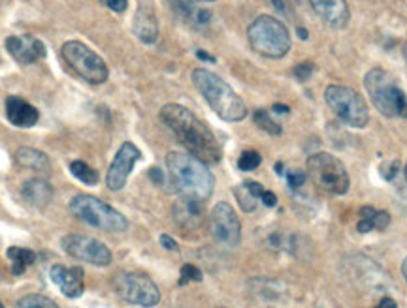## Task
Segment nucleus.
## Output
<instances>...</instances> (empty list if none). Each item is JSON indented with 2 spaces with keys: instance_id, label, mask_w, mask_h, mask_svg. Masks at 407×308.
<instances>
[{
  "instance_id": "nucleus-22",
  "label": "nucleus",
  "mask_w": 407,
  "mask_h": 308,
  "mask_svg": "<svg viewBox=\"0 0 407 308\" xmlns=\"http://www.w3.org/2000/svg\"><path fill=\"white\" fill-rule=\"evenodd\" d=\"M16 162H18L21 167H27V169H32V172H51V162L47 158V154L38 150V148L19 147L18 150H16Z\"/></svg>"
},
{
  "instance_id": "nucleus-45",
  "label": "nucleus",
  "mask_w": 407,
  "mask_h": 308,
  "mask_svg": "<svg viewBox=\"0 0 407 308\" xmlns=\"http://www.w3.org/2000/svg\"><path fill=\"white\" fill-rule=\"evenodd\" d=\"M403 57H406V63H407V41H406V46H403Z\"/></svg>"
},
{
  "instance_id": "nucleus-23",
  "label": "nucleus",
  "mask_w": 407,
  "mask_h": 308,
  "mask_svg": "<svg viewBox=\"0 0 407 308\" xmlns=\"http://www.w3.org/2000/svg\"><path fill=\"white\" fill-rule=\"evenodd\" d=\"M8 259L12 262V273L16 276L25 273V269L32 265L36 262V254L32 250H27V248H19V246H12L8 248Z\"/></svg>"
},
{
  "instance_id": "nucleus-13",
  "label": "nucleus",
  "mask_w": 407,
  "mask_h": 308,
  "mask_svg": "<svg viewBox=\"0 0 407 308\" xmlns=\"http://www.w3.org/2000/svg\"><path fill=\"white\" fill-rule=\"evenodd\" d=\"M142 158V153L136 145H132L130 141L123 143L115 154L114 162L108 169V175H106V184L111 192H119V190L125 188L126 181H128V175L134 169V164Z\"/></svg>"
},
{
  "instance_id": "nucleus-46",
  "label": "nucleus",
  "mask_w": 407,
  "mask_h": 308,
  "mask_svg": "<svg viewBox=\"0 0 407 308\" xmlns=\"http://www.w3.org/2000/svg\"><path fill=\"white\" fill-rule=\"evenodd\" d=\"M200 2H213V0H200Z\"/></svg>"
},
{
  "instance_id": "nucleus-11",
  "label": "nucleus",
  "mask_w": 407,
  "mask_h": 308,
  "mask_svg": "<svg viewBox=\"0 0 407 308\" xmlns=\"http://www.w3.org/2000/svg\"><path fill=\"white\" fill-rule=\"evenodd\" d=\"M61 245H63V250L68 256L91 263V265H97V267H106V265L111 263V250L108 246L100 243V240L92 239V237H87V235H64Z\"/></svg>"
},
{
  "instance_id": "nucleus-24",
  "label": "nucleus",
  "mask_w": 407,
  "mask_h": 308,
  "mask_svg": "<svg viewBox=\"0 0 407 308\" xmlns=\"http://www.w3.org/2000/svg\"><path fill=\"white\" fill-rule=\"evenodd\" d=\"M253 120H255V124H257L260 130H264L266 134H269V136H281V124L272 119L268 109H257V111L253 113Z\"/></svg>"
},
{
  "instance_id": "nucleus-29",
  "label": "nucleus",
  "mask_w": 407,
  "mask_h": 308,
  "mask_svg": "<svg viewBox=\"0 0 407 308\" xmlns=\"http://www.w3.org/2000/svg\"><path fill=\"white\" fill-rule=\"evenodd\" d=\"M200 280H202L200 269L195 267V265H190V263H187V265L181 267V278H179V285L189 284V282H200Z\"/></svg>"
},
{
  "instance_id": "nucleus-38",
  "label": "nucleus",
  "mask_w": 407,
  "mask_h": 308,
  "mask_svg": "<svg viewBox=\"0 0 407 308\" xmlns=\"http://www.w3.org/2000/svg\"><path fill=\"white\" fill-rule=\"evenodd\" d=\"M161 245L168 248V250H178V243L170 235H161Z\"/></svg>"
},
{
  "instance_id": "nucleus-44",
  "label": "nucleus",
  "mask_w": 407,
  "mask_h": 308,
  "mask_svg": "<svg viewBox=\"0 0 407 308\" xmlns=\"http://www.w3.org/2000/svg\"><path fill=\"white\" fill-rule=\"evenodd\" d=\"M298 36H300V38H302V40H305V38H308V30H305V29H298Z\"/></svg>"
},
{
  "instance_id": "nucleus-19",
  "label": "nucleus",
  "mask_w": 407,
  "mask_h": 308,
  "mask_svg": "<svg viewBox=\"0 0 407 308\" xmlns=\"http://www.w3.org/2000/svg\"><path fill=\"white\" fill-rule=\"evenodd\" d=\"M174 220H176L181 228L187 229L198 228L202 224V220H204V207H202V201L181 195V198L176 201V205H174Z\"/></svg>"
},
{
  "instance_id": "nucleus-34",
  "label": "nucleus",
  "mask_w": 407,
  "mask_h": 308,
  "mask_svg": "<svg viewBox=\"0 0 407 308\" xmlns=\"http://www.w3.org/2000/svg\"><path fill=\"white\" fill-rule=\"evenodd\" d=\"M104 4L111 10V12H125L126 6H128V0H104Z\"/></svg>"
},
{
  "instance_id": "nucleus-15",
  "label": "nucleus",
  "mask_w": 407,
  "mask_h": 308,
  "mask_svg": "<svg viewBox=\"0 0 407 308\" xmlns=\"http://www.w3.org/2000/svg\"><path fill=\"white\" fill-rule=\"evenodd\" d=\"M53 284L59 285V290L63 291L64 297L75 299L83 295L85 290V274L81 267H64V265H53L49 271Z\"/></svg>"
},
{
  "instance_id": "nucleus-3",
  "label": "nucleus",
  "mask_w": 407,
  "mask_h": 308,
  "mask_svg": "<svg viewBox=\"0 0 407 308\" xmlns=\"http://www.w3.org/2000/svg\"><path fill=\"white\" fill-rule=\"evenodd\" d=\"M190 79L195 83L209 108L226 122H240L247 117V108L243 100L234 92V89L206 68L193 70Z\"/></svg>"
},
{
  "instance_id": "nucleus-6",
  "label": "nucleus",
  "mask_w": 407,
  "mask_h": 308,
  "mask_svg": "<svg viewBox=\"0 0 407 308\" xmlns=\"http://www.w3.org/2000/svg\"><path fill=\"white\" fill-rule=\"evenodd\" d=\"M70 212L74 214L78 220H81L87 226H92L104 231H125L128 228V220H126L119 211H115L114 207L104 203L95 195H74L68 203Z\"/></svg>"
},
{
  "instance_id": "nucleus-40",
  "label": "nucleus",
  "mask_w": 407,
  "mask_h": 308,
  "mask_svg": "<svg viewBox=\"0 0 407 308\" xmlns=\"http://www.w3.org/2000/svg\"><path fill=\"white\" fill-rule=\"evenodd\" d=\"M196 57L200 58V60H207V63H215V57L207 55L206 51H196Z\"/></svg>"
},
{
  "instance_id": "nucleus-1",
  "label": "nucleus",
  "mask_w": 407,
  "mask_h": 308,
  "mask_svg": "<svg viewBox=\"0 0 407 308\" xmlns=\"http://www.w3.org/2000/svg\"><path fill=\"white\" fill-rule=\"evenodd\" d=\"M161 120L189 154L206 164H217L223 156L221 145L213 131L190 109L179 103H168L161 109Z\"/></svg>"
},
{
  "instance_id": "nucleus-21",
  "label": "nucleus",
  "mask_w": 407,
  "mask_h": 308,
  "mask_svg": "<svg viewBox=\"0 0 407 308\" xmlns=\"http://www.w3.org/2000/svg\"><path fill=\"white\" fill-rule=\"evenodd\" d=\"M166 2L178 18L185 19V21H189V23L204 27V25L212 21V12L206 10V8L196 6L193 0H166Z\"/></svg>"
},
{
  "instance_id": "nucleus-41",
  "label": "nucleus",
  "mask_w": 407,
  "mask_h": 308,
  "mask_svg": "<svg viewBox=\"0 0 407 308\" xmlns=\"http://www.w3.org/2000/svg\"><path fill=\"white\" fill-rule=\"evenodd\" d=\"M272 109H274V113H288V111H291V108H288V105H283V103H276Z\"/></svg>"
},
{
  "instance_id": "nucleus-25",
  "label": "nucleus",
  "mask_w": 407,
  "mask_h": 308,
  "mask_svg": "<svg viewBox=\"0 0 407 308\" xmlns=\"http://www.w3.org/2000/svg\"><path fill=\"white\" fill-rule=\"evenodd\" d=\"M70 172H72V175H74L75 179H80L81 183L89 184V186H92V184L98 183V173L92 169L91 166H87L85 162L81 160H75L70 164Z\"/></svg>"
},
{
  "instance_id": "nucleus-12",
  "label": "nucleus",
  "mask_w": 407,
  "mask_h": 308,
  "mask_svg": "<svg viewBox=\"0 0 407 308\" xmlns=\"http://www.w3.org/2000/svg\"><path fill=\"white\" fill-rule=\"evenodd\" d=\"M209 224H212L213 237H215L221 245L230 246V248H236V246L240 245L241 224L240 218H238V214H236V211L232 209L230 203L221 201V203L213 207Z\"/></svg>"
},
{
  "instance_id": "nucleus-5",
  "label": "nucleus",
  "mask_w": 407,
  "mask_h": 308,
  "mask_svg": "<svg viewBox=\"0 0 407 308\" xmlns=\"http://www.w3.org/2000/svg\"><path fill=\"white\" fill-rule=\"evenodd\" d=\"M249 44L258 55L268 58L285 57L291 49V34L279 19L260 15L247 29Z\"/></svg>"
},
{
  "instance_id": "nucleus-16",
  "label": "nucleus",
  "mask_w": 407,
  "mask_h": 308,
  "mask_svg": "<svg viewBox=\"0 0 407 308\" xmlns=\"http://www.w3.org/2000/svg\"><path fill=\"white\" fill-rule=\"evenodd\" d=\"M132 30L144 44H155L159 40V23H157L155 10L147 0L140 2L134 21H132Z\"/></svg>"
},
{
  "instance_id": "nucleus-26",
  "label": "nucleus",
  "mask_w": 407,
  "mask_h": 308,
  "mask_svg": "<svg viewBox=\"0 0 407 308\" xmlns=\"http://www.w3.org/2000/svg\"><path fill=\"white\" fill-rule=\"evenodd\" d=\"M18 308H59L55 302L46 295H38V293H30L19 299Z\"/></svg>"
},
{
  "instance_id": "nucleus-2",
  "label": "nucleus",
  "mask_w": 407,
  "mask_h": 308,
  "mask_svg": "<svg viewBox=\"0 0 407 308\" xmlns=\"http://www.w3.org/2000/svg\"><path fill=\"white\" fill-rule=\"evenodd\" d=\"M166 167L174 188L185 198L204 201L213 194V173L207 169L206 162L198 160L193 154L170 153L166 156Z\"/></svg>"
},
{
  "instance_id": "nucleus-14",
  "label": "nucleus",
  "mask_w": 407,
  "mask_h": 308,
  "mask_svg": "<svg viewBox=\"0 0 407 308\" xmlns=\"http://www.w3.org/2000/svg\"><path fill=\"white\" fill-rule=\"evenodd\" d=\"M6 49L19 64H35L46 57L44 41L30 34H19L6 38Z\"/></svg>"
},
{
  "instance_id": "nucleus-37",
  "label": "nucleus",
  "mask_w": 407,
  "mask_h": 308,
  "mask_svg": "<svg viewBox=\"0 0 407 308\" xmlns=\"http://www.w3.org/2000/svg\"><path fill=\"white\" fill-rule=\"evenodd\" d=\"M150 179L155 184H164V173H162V169H159V167H151Z\"/></svg>"
},
{
  "instance_id": "nucleus-39",
  "label": "nucleus",
  "mask_w": 407,
  "mask_h": 308,
  "mask_svg": "<svg viewBox=\"0 0 407 308\" xmlns=\"http://www.w3.org/2000/svg\"><path fill=\"white\" fill-rule=\"evenodd\" d=\"M375 308H398V304H396L394 299H390V297H384L383 301L379 302V304Z\"/></svg>"
},
{
  "instance_id": "nucleus-4",
  "label": "nucleus",
  "mask_w": 407,
  "mask_h": 308,
  "mask_svg": "<svg viewBox=\"0 0 407 308\" xmlns=\"http://www.w3.org/2000/svg\"><path fill=\"white\" fill-rule=\"evenodd\" d=\"M364 86H366L370 100L373 105L389 119L394 117H407V96L401 91L394 77L381 68L370 70L364 77Z\"/></svg>"
},
{
  "instance_id": "nucleus-32",
  "label": "nucleus",
  "mask_w": 407,
  "mask_h": 308,
  "mask_svg": "<svg viewBox=\"0 0 407 308\" xmlns=\"http://www.w3.org/2000/svg\"><path fill=\"white\" fill-rule=\"evenodd\" d=\"M287 183L293 190H298L304 186L305 183V173L300 169H288L287 172Z\"/></svg>"
},
{
  "instance_id": "nucleus-10",
  "label": "nucleus",
  "mask_w": 407,
  "mask_h": 308,
  "mask_svg": "<svg viewBox=\"0 0 407 308\" xmlns=\"http://www.w3.org/2000/svg\"><path fill=\"white\" fill-rule=\"evenodd\" d=\"M115 293L123 301L138 307H155L161 301V291L150 276L140 273H119L114 278Z\"/></svg>"
},
{
  "instance_id": "nucleus-8",
  "label": "nucleus",
  "mask_w": 407,
  "mask_h": 308,
  "mask_svg": "<svg viewBox=\"0 0 407 308\" xmlns=\"http://www.w3.org/2000/svg\"><path fill=\"white\" fill-rule=\"evenodd\" d=\"M327 103L330 105L336 117L344 120L345 124L353 128H364L370 122V111L364 102V98L349 86L330 85L324 91Z\"/></svg>"
},
{
  "instance_id": "nucleus-7",
  "label": "nucleus",
  "mask_w": 407,
  "mask_h": 308,
  "mask_svg": "<svg viewBox=\"0 0 407 308\" xmlns=\"http://www.w3.org/2000/svg\"><path fill=\"white\" fill-rule=\"evenodd\" d=\"M308 175L319 188L330 194H347L351 186L349 173L344 162L330 153H315L308 158Z\"/></svg>"
},
{
  "instance_id": "nucleus-36",
  "label": "nucleus",
  "mask_w": 407,
  "mask_h": 308,
  "mask_svg": "<svg viewBox=\"0 0 407 308\" xmlns=\"http://www.w3.org/2000/svg\"><path fill=\"white\" fill-rule=\"evenodd\" d=\"M260 200L266 207H276L277 205V198L274 192H268V190H264V194L260 195Z\"/></svg>"
},
{
  "instance_id": "nucleus-48",
  "label": "nucleus",
  "mask_w": 407,
  "mask_h": 308,
  "mask_svg": "<svg viewBox=\"0 0 407 308\" xmlns=\"http://www.w3.org/2000/svg\"><path fill=\"white\" fill-rule=\"evenodd\" d=\"M406 177H407V167H406Z\"/></svg>"
},
{
  "instance_id": "nucleus-27",
  "label": "nucleus",
  "mask_w": 407,
  "mask_h": 308,
  "mask_svg": "<svg viewBox=\"0 0 407 308\" xmlns=\"http://www.w3.org/2000/svg\"><path fill=\"white\" fill-rule=\"evenodd\" d=\"M234 194L236 198H238V201H240L241 209L245 212H251L257 209V198H255L243 184H240L238 188H234Z\"/></svg>"
},
{
  "instance_id": "nucleus-20",
  "label": "nucleus",
  "mask_w": 407,
  "mask_h": 308,
  "mask_svg": "<svg viewBox=\"0 0 407 308\" xmlns=\"http://www.w3.org/2000/svg\"><path fill=\"white\" fill-rule=\"evenodd\" d=\"M53 194H55L53 186L47 183L46 179L42 177L29 179V181L23 184V188H21L23 200L27 201L29 205L36 207V209H44L46 205H49L53 200Z\"/></svg>"
},
{
  "instance_id": "nucleus-9",
  "label": "nucleus",
  "mask_w": 407,
  "mask_h": 308,
  "mask_svg": "<svg viewBox=\"0 0 407 308\" xmlns=\"http://www.w3.org/2000/svg\"><path fill=\"white\" fill-rule=\"evenodd\" d=\"M64 63L80 75L81 79H85L91 85H100L108 79V66L102 60L100 55L92 51L91 47H87L81 41H66L61 49Z\"/></svg>"
},
{
  "instance_id": "nucleus-47",
  "label": "nucleus",
  "mask_w": 407,
  "mask_h": 308,
  "mask_svg": "<svg viewBox=\"0 0 407 308\" xmlns=\"http://www.w3.org/2000/svg\"><path fill=\"white\" fill-rule=\"evenodd\" d=\"M0 308H4V304H2V302H0Z\"/></svg>"
},
{
  "instance_id": "nucleus-17",
  "label": "nucleus",
  "mask_w": 407,
  "mask_h": 308,
  "mask_svg": "<svg viewBox=\"0 0 407 308\" xmlns=\"http://www.w3.org/2000/svg\"><path fill=\"white\" fill-rule=\"evenodd\" d=\"M311 8L332 29H341L349 23V6L345 0H310Z\"/></svg>"
},
{
  "instance_id": "nucleus-33",
  "label": "nucleus",
  "mask_w": 407,
  "mask_h": 308,
  "mask_svg": "<svg viewBox=\"0 0 407 308\" xmlns=\"http://www.w3.org/2000/svg\"><path fill=\"white\" fill-rule=\"evenodd\" d=\"M398 167H400V164H398V162H389L387 166L381 167V175H383L387 181H392V179L398 175Z\"/></svg>"
},
{
  "instance_id": "nucleus-30",
  "label": "nucleus",
  "mask_w": 407,
  "mask_h": 308,
  "mask_svg": "<svg viewBox=\"0 0 407 308\" xmlns=\"http://www.w3.org/2000/svg\"><path fill=\"white\" fill-rule=\"evenodd\" d=\"M373 214H375V209H373V207H370V205L362 207L360 209V222H358V226H356L360 233H367V231H372L373 229V224H372Z\"/></svg>"
},
{
  "instance_id": "nucleus-35",
  "label": "nucleus",
  "mask_w": 407,
  "mask_h": 308,
  "mask_svg": "<svg viewBox=\"0 0 407 308\" xmlns=\"http://www.w3.org/2000/svg\"><path fill=\"white\" fill-rule=\"evenodd\" d=\"M243 186H245V188L249 190V192H251V194L255 195L257 200H260V195L264 194V186L260 183H257V181H245V183H243Z\"/></svg>"
},
{
  "instance_id": "nucleus-28",
  "label": "nucleus",
  "mask_w": 407,
  "mask_h": 308,
  "mask_svg": "<svg viewBox=\"0 0 407 308\" xmlns=\"http://www.w3.org/2000/svg\"><path fill=\"white\" fill-rule=\"evenodd\" d=\"M260 162H262V158H260V154L257 150H245L238 160V167L241 172H253V169H257L260 166Z\"/></svg>"
},
{
  "instance_id": "nucleus-18",
  "label": "nucleus",
  "mask_w": 407,
  "mask_h": 308,
  "mask_svg": "<svg viewBox=\"0 0 407 308\" xmlns=\"http://www.w3.org/2000/svg\"><path fill=\"white\" fill-rule=\"evenodd\" d=\"M6 117L18 128H30L40 120V111L21 96H8Z\"/></svg>"
},
{
  "instance_id": "nucleus-43",
  "label": "nucleus",
  "mask_w": 407,
  "mask_h": 308,
  "mask_svg": "<svg viewBox=\"0 0 407 308\" xmlns=\"http://www.w3.org/2000/svg\"><path fill=\"white\" fill-rule=\"evenodd\" d=\"M401 274H403V278H406L407 282V257L403 259V263H401Z\"/></svg>"
},
{
  "instance_id": "nucleus-31",
  "label": "nucleus",
  "mask_w": 407,
  "mask_h": 308,
  "mask_svg": "<svg viewBox=\"0 0 407 308\" xmlns=\"http://www.w3.org/2000/svg\"><path fill=\"white\" fill-rule=\"evenodd\" d=\"M315 72V64L313 63H300L296 68L293 70L294 77L298 81H308Z\"/></svg>"
},
{
  "instance_id": "nucleus-42",
  "label": "nucleus",
  "mask_w": 407,
  "mask_h": 308,
  "mask_svg": "<svg viewBox=\"0 0 407 308\" xmlns=\"http://www.w3.org/2000/svg\"><path fill=\"white\" fill-rule=\"evenodd\" d=\"M272 2L276 4L277 10H281V12H285V2H283V0H272Z\"/></svg>"
}]
</instances>
